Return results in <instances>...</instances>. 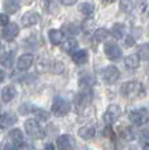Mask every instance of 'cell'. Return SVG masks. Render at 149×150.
Instances as JSON below:
<instances>
[{"mask_svg":"<svg viewBox=\"0 0 149 150\" xmlns=\"http://www.w3.org/2000/svg\"><path fill=\"white\" fill-rule=\"evenodd\" d=\"M56 145L60 149H71V147L74 146V143H73V138H71L70 135H60L59 138L56 139Z\"/></svg>","mask_w":149,"mask_h":150,"instance_id":"cell-14","label":"cell"},{"mask_svg":"<svg viewBox=\"0 0 149 150\" xmlns=\"http://www.w3.org/2000/svg\"><path fill=\"white\" fill-rule=\"evenodd\" d=\"M18 33H19V26H18V25L16 23H8L3 28L1 36H3L4 40L10 41V40H12L14 37L18 36Z\"/></svg>","mask_w":149,"mask_h":150,"instance_id":"cell-10","label":"cell"},{"mask_svg":"<svg viewBox=\"0 0 149 150\" xmlns=\"http://www.w3.org/2000/svg\"><path fill=\"white\" fill-rule=\"evenodd\" d=\"M62 1V4H64V6H73V4L77 3V0H60Z\"/></svg>","mask_w":149,"mask_h":150,"instance_id":"cell-37","label":"cell"},{"mask_svg":"<svg viewBox=\"0 0 149 150\" xmlns=\"http://www.w3.org/2000/svg\"><path fill=\"white\" fill-rule=\"evenodd\" d=\"M41 19L38 12H34V11H30V12H26L24 16H22V25L25 28H30V26H34L37 25Z\"/></svg>","mask_w":149,"mask_h":150,"instance_id":"cell-11","label":"cell"},{"mask_svg":"<svg viewBox=\"0 0 149 150\" xmlns=\"http://www.w3.org/2000/svg\"><path fill=\"white\" fill-rule=\"evenodd\" d=\"M134 42H135V41H134V37L133 36H127L126 37V47H133L134 45Z\"/></svg>","mask_w":149,"mask_h":150,"instance_id":"cell-36","label":"cell"},{"mask_svg":"<svg viewBox=\"0 0 149 150\" xmlns=\"http://www.w3.org/2000/svg\"><path fill=\"white\" fill-rule=\"evenodd\" d=\"M48 37H49V41H51L52 44L58 45V44L63 42L64 33H63L62 30H58V29H52V30H49V33H48Z\"/></svg>","mask_w":149,"mask_h":150,"instance_id":"cell-15","label":"cell"},{"mask_svg":"<svg viewBox=\"0 0 149 150\" xmlns=\"http://www.w3.org/2000/svg\"><path fill=\"white\" fill-rule=\"evenodd\" d=\"M78 83H79V86H82V87L92 86V83H93V76H92L89 72H82L81 76H79V79H78Z\"/></svg>","mask_w":149,"mask_h":150,"instance_id":"cell-22","label":"cell"},{"mask_svg":"<svg viewBox=\"0 0 149 150\" xmlns=\"http://www.w3.org/2000/svg\"><path fill=\"white\" fill-rule=\"evenodd\" d=\"M125 64H126V67L131 68V70L138 68V66H140V55H138V53H131V55L126 56Z\"/></svg>","mask_w":149,"mask_h":150,"instance_id":"cell-17","label":"cell"},{"mask_svg":"<svg viewBox=\"0 0 149 150\" xmlns=\"http://www.w3.org/2000/svg\"><path fill=\"white\" fill-rule=\"evenodd\" d=\"M140 143L144 147H149V131L142 130L140 132Z\"/></svg>","mask_w":149,"mask_h":150,"instance_id":"cell-28","label":"cell"},{"mask_svg":"<svg viewBox=\"0 0 149 150\" xmlns=\"http://www.w3.org/2000/svg\"><path fill=\"white\" fill-rule=\"evenodd\" d=\"M138 55H140V57H142V59L149 60V45L148 44L141 45V47L138 48Z\"/></svg>","mask_w":149,"mask_h":150,"instance_id":"cell-29","label":"cell"},{"mask_svg":"<svg viewBox=\"0 0 149 150\" xmlns=\"http://www.w3.org/2000/svg\"><path fill=\"white\" fill-rule=\"evenodd\" d=\"M123 33H125V26L123 25H120V23L114 25V28H112V36L115 38H122Z\"/></svg>","mask_w":149,"mask_h":150,"instance_id":"cell-27","label":"cell"},{"mask_svg":"<svg viewBox=\"0 0 149 150\" xmlns=\"http://www.w3.org/2000/svg\"><path fill=\"white\" fill-rule=\"evenodd\" d=\"M78 135L82 139H85V141H89V139H92L94 135H96V127H94L93 124H86V126H83L79 128Z\"/></svg>","mask_w":149,"mask_h":150,"instance_id":"cell-12","label":"cell"},{"mask_svg":"<svg viewBox=\"0 0 149 150\" xmlns=\"http://www.w3.org/2000/svg\"><path fill=\"white\" fill-rule=\"evenodd\" d=\"M108 36V32H107V29H97L96 33H94V38L96 41H104Z\"/></svg>","mask_w":149,"mask_h":150,"instance_id":"cell-30","label":"cell"},{"mask_svg":"<svg viewBox=\"0 0 149 150\" xmlns=\"http://www.w3.org/2000/svg\"><path fill=\"white\" fill-rule=\"evenodd\" d=\"M77 47H78V42H77L75 38H68L62 42V51L66 52V53H73V52H75Z\"/></svg>","mask_w":149,"mask_h":150,"instance_id":"cell-19","label":"cell"},{"mask_svg":"<svg viewBox=\"0 0 149 150\" xmlns=\"http://www.w3.org/2000/svg\"><path fill=\"white\" fill-rule=\"evenodd\" d=\"M103 1H104V3H114L115 0H103Z\"/></svg>","mask_w":149,"mask_h":150,"instance_id":"cell-39","label":"cell"},{"mask_svg":"<svg viewBox=\"0 0 149 150\" xmlns=\"http://www.w3.org/2000/svg\"><path fill=\"white\" fill-rule=\"evenodd\" d=\"M8 141L12 143L14 147H22L24 146V134H22V131L18 130V128L11 130L10 134H8Z\"/></svg>","mask_w":149,"mask_h":150,"instance_id":"cell-9","label":"cell"},{"mask_svg":"<svg viewBox=\"0 0 149 150\" xmlns=\"http://www.w3.org/2000/svg\"><path fill=\"white\" fill-rule=\"evenodd\" d=\"M104 52L107 57L111 60H118L122 57V49L115 41H107L104 45Z\"/></svg>","mask_w":149,"mask_h":150,"instance_id":"cell-5","label":"cell"},{"mask_svg":"<svg viewBox=\"0 0 149 150\" xmlns=\"http://www.w3.org/2000/svg\"><path fill=\"white\" fill-rule=\"evenodd\" d=\"M3 7L8 14H15L19 10V0H4Z\"/></svg>","mask_w":149,"mask_h":150,"instance_id":"cell-20","label":"cell"},{"mask_svg":"<svg viewBox=\"0 0 149 150\" xmlns=\"http://www.w3.org/2000/svg\"><path fill=\"white\" fill-rule=\"evenodd\" d=\"M78 8H79V11L82 12L85 16H90L94 11V6L93 4H90V3H81Z\"/></svg>","mask_w":149,"mask_h":150,"instance_id":"cell-24","label":"cell"},{"mask_svg":"<svg viewBox=\"0 0 149 150\" xmlns=\"http://www.w3.org/2000/svg\"><path fill=\"white\" fill-rule=\"evenodd\" d=\"M146 0H137V8L140 12H144L146 10Z\"/></svg>","mask_w":149,"mask_h":150,"instance_id":"cell-34","label":"cell"},{"mask_svg":"<svg viewBox=\"0 0 149 150\" xmlns=\"http://www.w3.org/2000/svg\"><path fill=\"white\" fill-rule=\"evenodd\" d=\"M14 59H15L14 52H4L3 55L0 56V64L6 68H10L14 64Z\"/></svg>","mask_w":149,"mask_h":150,"instance_id":"cell-18","label":"cell"},{"mask_svg":"<svg viewBox=\"0 0 149 150\" xmlns=\"http://www.w3.org/2000/svg\"><path fill=\"white\" fill-rule=\"evenodd\" d=\"M120 11L125 12V14H130V12L133 11L134 8V4L131 0H120Z\"/></svg>","mask_w":149,"mask_h":150,"instance_id":"cell-25","label":"cell"},{"mask_svg":"<svg viewBox=\"0 0 149 150\" xmlns=\"http://www.w3.org/2000/svg\"><path fill=\"white\" fill-rule=\"evenodd\" d=\"M33 111H34V108H31V105H29V104H24L19 108L21 113H29V112H33Z\"/></svg>","mask_w":149,"mask_h":150,"instance_id":"cell-33","label":"cell"},{"mask_svg":"<svg viewBox=\"0 0 149 150\" xmlns=\"http://www.w3.org/2000/svg\"><path fill=\"white\" fill-rule=\"evenodd\" d=\"M16 122H18V117H16V116H14L12 113H3V115H0V124H1V126L10 127V126H14Z\"/></svg>","mask_w":149,"mask_h":150,"instance_id":"cell-21","label":"cell"},{"mask_svg":"<svg viewBox=\"0 0 149 150\" xmlns=\"http://www.w3.org/2000/svg\"><path fill=\"white\" fill-rule=\"evenodd\" d=\"M24 1H25V3H26V4H30L31 1H33V0H24Z\"/></svg>","mask_w":149,"mask_h":150,"instance_id":"cell-40","label":"cell"},{"mask_svg":"<svg viewBox=\"0 0 149 150\" xmlns=\"http://www.w3.org/2000/svg\"><path fill=\"white\" fill-rule=\"evenodd\" d=\"M89 60V55H88L86 49H79V51L73 52V62L75 64H85Z\"/></svg>","mask_w":149,"mask_h":150,"instance_id":"cell-13","label":"cell"},{"mask_svg":"<svg viewBox=\"0 0 149 150\" xmlns=\"http://www.w3.org/2000/svg\"><path fill=\"white\" fill-rule=\"evenodd\" d=\"M0 49H1V44H0Z\"/></svg>","mask_w":149,"mask_h":150,"instance_id":"cell-42","label":"cell"},{"mask_svg":"<svg viewBox=\"0 0 149 150\" xmlns=\"http://www.w3.org/2000/svg\"><path fill=\"white\" fill-rule=\"evenodd\" d=\"M45 147H48V149H53V146H52V145H45Z\"/></svg>","mask_w":149,"mask_h":150,"instance_id":"cell-41","label":"cell"},{"mask_svg":"<svg viewBox=\"0 0 149 150\" xmlns=\"http://www.w3.org/2000/svg\"><path fill=\"white\" fill-rule=\"evenodd\" d=\"M8 15L7 14H0V29L4 28L6 25H8Z\"/></svg>","mask_w":149,"mask_h":150,"instance_id":"cell-35","label":"cell"},{"mask_svg":"<svg viewBox=\"0 0 149 150\" xmlns=\"http://www.w3.org/2000/svg\"><path fill=\"white\" fill-rule=\"evenodd\" d=\"M120 113H122V111H120V107H119V105H116V104L110 105L108 109L106 111V113H104V122H106L107 124H112V123H115L118 120Z\"/></svg>","mask_w":149,"mask_h":150,"instance_id":"cell-6","label":"cell"},{"mask_svg":"<svg viewBox=\"0 0 149 150\" xmlns=\"http://www.w3.org/2000/svg\"><path fill=\"white\" fill-rule=\"evenodd\" d=\"M101 74H103V78H104V81H106L107 83H115L119 79V76H120L119 70L115 67V66H108V67H106L103 70Z\"/></svg>","mask_w":149,"mask_h":150,"instance_id":"cell-7","label":"cell"},{"mask_svg":"<svg viewBox=\"0 0 149 150\" xmlns=\"http://www.w3.org/2000/svg\"><path fill=\"white\" fill-rule=\"evenodd\" d=\"M4 78H6V72H4L3 70H0V82H3Z\"/></svg>","mask_w":149,"mask_h":150,"instance_id":"cell-38","label":"cell"},{"mask_svg":"<svg viewBox=\"0 0 149 150\" xmlns=\"http://www.w3.org/2000/svg\"><path fill=\"white\" fill-rule=\"evenodd\" d=\"M63 29L66 30L67 34H77V33L79 32V26H77V25H74V23L64 25V26H63Z\"/></svg>","mask_w":149,"mask_h":150,"instance_id":"cell-32","label":"cell"},{"mask_svg":"<svg viewBox=\"0 0 149 150\" xmlns=\"http://www.w3.org/2000/svg\"><path fill=\"white\" fill-rule=\"evenodd\" d=\"M75 103H77V105H78V109L79 108H83V105H86V104L89 103V97H88L86 94H78V97H77V100H75Z\"/></svg>","mask_w":149,"mask_h":150,"instance_id":"cell-31","label":"cell"},{"mask_svg":"<svg viewBox=\"0 0 149 150\" xmlns=\"http://www.w3.org/2000/svg\"><path fill=\"white\" fill-rule=\"evenodd\" d=\"M71 107L70 103L64 100L63 97H55L53 98V103H52V113L58 116V117H63L66 116L68 112H70Z\"/></svg>","mask_w":149,"mask_h":150,"instance_id":"cell-2","label":"cell"},{"mask_svg":"<svg viewBox=\"0 0 149 150\" xmlns=\"http://www.w3.org/2000/svg\"><path fill=\"white\" fill-rule=\"evenodd\" d=\"M129 116H130V120H131L135 126H144V124H146L149 120L148 111H146L145 108H140V109L131 111Z\"/></svg>","mask_w":149,"mask_h":150,"instance_id":"cell-4","label":"cell"},{"mask_svg":"<svg viewBox=\"0 0 149 150\" xmlns=\"http://www.w3.org/2000/svg\"><path fill=\"white\" fill-rule=\"evenodd\" d=\"M33 62H34V56L31 55V53H25L16 62V68L19 71H26V70H29L31 67Z\"/></svg>","mask_w":149,"mask_h":150,"instance_id":"cell-8","label":"cell"},{"mask_svg":"<svg viewBox=\"0 0 149 150\" xmlns=\"http://www.w3.org/2000/svg\"><path fill=\"white\" fill-rule=\"evenodd\" d=\"M25 130L30 135L31 138L36 139H41L44 137V131L41 128V126L38 124V122L36 119H29L25 122Z\"/></svg>","mask_w":149,"mask_h":150,"instance_id":"cell-3","label":"cell"},{"mask_svg":"<svg viewBox=\"0 0 149 150\" xmlns=\"http://www.w3.org/2000/svg\"><path fill=\"white\" fill-rule=\"evenodd\" d=\"M16 96V89L14 86H6L1 91V100L4 103H10L12 100L15 98Z\"/></svg>","mask_w":149,"mask_h":150,"instance_id":"cell-16","label":"cell"},{"mask_svg":"<svg viewBox=\"0 0 149 150\" xmlns=\"http://www.w3.org/2000/svg\"><path fill=\"white\" fill-rule=\"evenodd\" d=\"M120 137L123 141L126 142H130L134 139V131L131 127H122L120 128Z\"/></svg>","mask_w":149,"mask_h":150,"instance_id":"cell-23","label":"cell"},{"mask_svg":"<svg viewBox=\"0 0 149 150\" xmlns=\"http://www.w3.org/2000/svg\"><path fill=\"white\" fill-rule=\"evenodd\" d=\"M33 113H34L36 119H38L41 122H47L48 119H49V112L44 111V109H40V108H36L34 111H33Z\"/></svg>","mask_w":149,"mask_h":150,"instance_id":"cell-26","label":"cell"},{"mask_svg":"<svg viewBox=\"0 0 149 150\" xmlns=\"http://www.w3.org/2000/svg\"><path fill=\"white\" fill-rule=\"evenodd\" d=\"M120 93H122V96H125L126 98H134L140 93H142V85L140 82H137V81L126 82L120 87Z\"/></svg>","mask_w":149,"mask_h":150,"instance_id":"cell-1","label":"cell"}]
</instances>
